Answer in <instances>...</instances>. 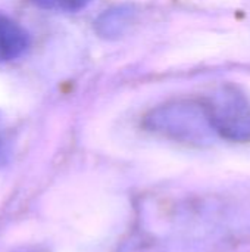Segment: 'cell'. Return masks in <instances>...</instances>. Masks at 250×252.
Wrapping results in <instances>:
<instances>
[{"mask_svg": "<svg viewBox=\"0 0 250 252\" xmlns=\"http://www.w3.org/2000/svg\"><path fill=\"white\" fill-rule=\"evenodd\" d=\"M144 127L183 142H200L214 130L203 102L175 100L153 108L144 117Z\"/></svg>", "mask_w": 250, "mask_h": 252, "instance_id": "cell-1", "label": "cell"}, {"mask_svg": "<svg viewBox=\"0 0 250 252\" xmlns=\"http://www.w3.org/2000/svg\"><path fill=\"white\" fill-rule=\"evenodd\" d=\"M203 103L215 131L230 139L250 137V103L242 92L222 86Z\"/></svg>", "mask_w": 250, "mask_h": 252, "instance_id": "cell-2", "label": "cell"}, {"mask_svg": "<svg viewBox=\"0 0 250 252\" xmlns=\"http://www.w3.org/2000/svg\"><path fill=\"white\" fill-rule=\"evenodd\" d=\"M28 47V32L16 21L0 12V63H7L21 58Z\"/></svg>", "mask_w": 250, "mask_h": 252, "instance_id": "cell-3", "label": "cell"}, {"mask_svg": "<svg viewBox=\"0 0 250 252\" xmlns=\"http://www.w3.org/2000/svg\"><path fill=\"white\" fill-rule=\"evenodd\" d=\"M133 9L127 6L115 7L111 10H106L96 22V30L102 37H118L121 35L125 28L130 25L133 19Z\"/></svg>", "mask_w": 250, "mask_h": 252, "instance_id": "cell-4", "label": "cell"}, {"mask_svg": "<svg viewBox=\"0 0 250 252\" xmlns=\"http://www.w3.org/2000/svg\"><path fill=\"white\" fill-rule=\"evenodd\" d=\"M37 7L53 12H78L87 7L91 0H31Z\"/></svg>", "mask_w": 250, "mask_h": 252, "instance_id": "cell-5", "label": "cell"}, {"mask_svg": "<svg viewBox=\"0 0 250 252\" xmlns=\"http://www.w3.org/2000/svg\"><path fill=\"white\" fill-rule=\"evenodd\" d=\"M7 152H9L7 139H6V136L1 133V130H0V161L4 159V158L7 157Z\"/></svg>", "mask_w": 250, "mask_h": 252, "instance_id": "cell-6", "label": "cell"}]
</instances>
